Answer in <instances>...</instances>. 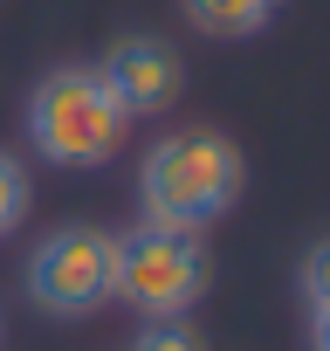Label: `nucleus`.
Instances as JSON below:
<instances>
[{"instance_id":"obj_1","label":"nucleus","mask_w":330,"mask_h":351,"mask_svg":"<svg viewBox=\"0 0 330 351\" xmlns=\"http://www.w3.org/2000/svg\"><path fill=\"white\" fill-rule=\"evenodd\" d=\"M248 193V158L227 131L214 124H186L144 145L138 158V207L158 228H186L207 234L214 221H227Z\"/></svg>"},{"instance_id":"obj_2","label":"nucleus","mask_w":330,"mask_h":351,"mask_svg":"<svg viewBox=\"0 0 330 351\" xmlns=\"http://www.w3.org/2000/svg\"><path fill=\"white\" fill-rule=\"evenodd\" d=\"M21 131L35 145L42 165L55 172H97L124 152L131 117L117 110V97L103 90V76L90 62H55L35 76L28 104H21Z\"/></svg>"},{"instance_id":"obj_3","label":"nucleus","mask_w":330,"mask_h":351,"mask_svg":"<svg viewBox=\"0 0 330 351\" xmlns=\"http://www.w3.org/2000/svg\"><path fill=\"white\" fill-rule=\"evenodd\" d=\"M207 282H214L207 234L158 228V221H138L131 234H110V303L138 310V324L144 317H193Z\"/></svg>"},{"instance_id":"obj_4","label":"nucleus","mask_w":330,"mask_h":351,"mask_svg":"<svg viewBox=\"0 0 330 351\" xmlns=\"http://www.w3.org/2000/svg\"><path fill=\"white\" fill-rule=\"evenodd\" d=\"M21 289L42 317L55 324H76V317H97L110 303V228L97 221H62L49 228L28 262H21Z\"/></svg>"},{"instance_id":"obj_5","label":"nucleus","mask_w":330,"mask_h":351,"mask_svg":"<svg viewBox=\"0 0 330 351\" xmlns=\"http://www.w3.org/2000/svg\"><path fill=\"white\" fill-rule=\"evenodd\" d=\"M90 69L103 76V90L117 97V110H124L131 124H138V117H165V110L179 104V90H186V62H179V49L165 42V35H151V28L117 35Z\"/></svg>"},{"instance_id":"obj_6","label":"nucleus","mask_w":330,"mask_h":351,"mask_svg":"<svg viewBox=\"0 0 330 351\" xmlns=\"http://www.w3.org/2000/svg\"><path fill=\"white\" fill-rule=\"evenodd\" d=\"M282 8L289 0H179L193 35H214V42H255L282 21Z\"/></svg>"},{"instance_id":"obj_7","label":"nucleus","mask_w":330,"mask_h":351,"mask_svg":"<svg viewBox=\"0 0 330 351\" xmlns=\"http://www.w3.org/2000/svg\"><path fill=\"white\" fill-rule=\"evenodd\" d=\"M28 207H35V180H28V165L0 145V241H14V228L28 221Z\"/></svg>"},{"instance_id":"obj_8","label":"nucleus","mask_w":330,"mask_h":351,"mask_svg":"<svg viewBox=\"0 0 330 351\" xmlns=\"http://www.w3.org/2000/svg\"><path fill=\"white\" fill-rule=\"evenodd\" d=\"M124 351H207V337L193 330V317H144Z\"/></svg>"},{"instance_id":"obj_9","label":"nucleus","mask_w":330,"mask_h":351,"mask_svg":"<svg viewBox=\"0 0 330 351\" xmlns=\"http://www.w3.org/2000/svg\"><path fill=\"white\" fill-rule=\"evenodd\" d=\"M296 289H303V303H309V310H316V303H330V234L303 248V262H296Z\"/></svg>"},{"instance_id":"obj_10","label":"nucleus","mask_w":330,"mask_h":351,"mask_svg":"<svg viewBox=\"0 0 330 351\" xmlns=\"http://www.w3.org/2000/svg\"><path fill=\"white\" fill-rule=\"evenodd\" d=\"M309 351H330V303L309 310Z\"/></svg>"}]
</instances>
